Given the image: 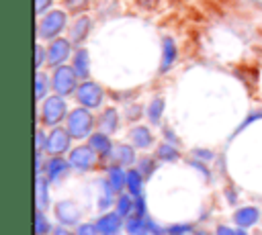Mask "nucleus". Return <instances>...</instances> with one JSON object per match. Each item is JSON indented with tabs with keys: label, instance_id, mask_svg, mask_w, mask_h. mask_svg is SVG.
Wrapping results in <instances>:
<instances>
[{
	"label": "nucleus",
	"instance_id": "obj_5",
	"mask_svg": "<svg viewBox=\"0 0 262 235\" xmlns=\"http://www.w3.org/2000/svg\"><path fill=\"white\" fill-rule=\"evenodd\" d=\"M74 55V43L66 37H57L49 41L47 45V65L49 67H59L66 65V61Z\"/></svg>",
	"mask_w": 262,
	"mask_h": 235
},
{
	"label": "nucleus",
	"instance_id": "obj_41",
	"mask_svg": "<svg viewBox=\"0 0 262 235\" xmlns=\"http://www.w3.org/2000/svg\"><path fill=\"white\" fill-rule=\"evenodd\" d=\"M53 235H76V233H70L66 227H57V229H53Z\"/></svg>",
	"mask_w": 262,
	"mask_h": 235
},
{
	"label": "nucleus",
	"instance_id": "obj_14",
	"mask_svg": "<svg viewBox=\"0 0 262 235\" xmlns=\"http://www.w3.org/2000/svg\"><path fill=\"white\" fill-rule=\"evenodd\" d=\"M111 159H113V163H117V166H133L135 163V147L133 145H129V143H117L115 147H113V151H111V155H108Z\"/></svg>",
	"mask_w": 262,
	"mask_h": 235
},
{
	"label": "nucleus",
	"instance_id": "obj_29",
	"mask_svg": "<svg viewBox=\"0 0 262 235\" xmlns=\"http://www.w3.org/2000/svg\"><path fill=\"white\" fill-rule=\"evenodd\" d=\"M49 231H51V223L47 221L45 213L41 208H37L35 210V233L37 235H47Z\"/></svg>",
	"mask_w": 262,
	"mask_h": 235
},
{
	"label": "nucleus",
	"instance_id": "obj_30",
	"mask_svg": "<svg viewBox=\"0 0 262 235\" xmlns=\"http://www.w3.org/2000/svg\"><path fill=\"white\" fill-rule=\"evenodd\" d=\"M156 168H158V163L154 161V157H143V159L139 161V166H137V170L143 174V178H149V176L156 172Z\"/></svg>",
	"mask_w": 262,
	"mask_h": 235
},
{
	"label": "nucleus",
	"instance_id": "obj_22",
	"mask_svg": "<svg viewBox=\"0 0 262 235\" xmlns=\"http://www.w3.org/2000/svg\"><path fill=\"white\" fill-rule=\"evenodd\" d=\"M125 231L129 235H147V219L145 217H137V215H131L127 217L125 221Z\"/></svg>",
	"mask_w": 262,
	"mask_h": 235
},
{
	"label": "nucleus",
	"instance_id": "obj_6",
	"mask_svg": "<svg viewBox=\"0 0 262 235\" xmlns=\"http://www.w3.org/2000/svg\"><path fill=\"white\" fill-rule=\"evenodd\" d=\"M70 166L76 168L78 172H90L98 166L100 161V155L90 147V145H78L70 151V157H68Z\"/></svg>",
	"mask_w": 262,
	"mask_h": 235
},
{
	"label": "nucleus",
	"instance_id": "obj_20",
	"mask_svg": "<svg viewBox=\"0 0 262 235\" xmlns=\"http://www.w3.org/2000/svg\"><path fill=\"white\" fill-rule=\"evenodd\" d=\"M119 129V112L115 108H104L98 116V131L111 135Z\"/></svg>",
	"mask_w": 262,
	"mask_h": 235
},
{
	"label": "nucleus",
	"instance_id": "obj_13",
	"mask_svg": "<svg viewBox=\"0 0 262 235\" xmlns=\"http://www.w3.org/2000/svg\"><path fill=\"white\" fill-rule=\"evenodd\" d=\"M129 141H131V145H133L135 149H147V147H151V143H154V135H151L149 127H145V125H135V127L129 129Z\"/></svg>",
	"mask_w": 262,
	"mask_h": 235
},
{
	"label": "nucleus",
	"instance_id": "obj_11",
	"mask_svg": "<svg viewBox=\"0 0 262 235\" xmlns=\"http://www.w3.org/2000/svg\"><path fill=\"white\" fill-rule=\"evenodd\" d=\"M70 168H72V166H70L68 159H63V157H59V155H53V157H49V159L45 161V178H47L49 182H57V180H61V178L68 174Z\"/></svg>",
	"mask_w": 262,
	"mask_h": 235
},
{
	"label": "nucleus",
	"instance_id": "obj_7",
	"mask_svg": "<svg viewBox=\"0 0 262 235\" xmlns=\"http://www.w3.org/2000/svg\"><path fill=\"white\" fill-rule=\"evenodd\" d=\"M102 98H104L102 86L90 80H82V84L76 90V100L86 108H98L102 104Z\"/></svg>",
	"mask_w": 262,
	"mask_h": 235
},
{
	"label": "nucleus",
	"instance_id": "obj_28",
	"mask_svg": "<svg viewBox=\"0 0 262 235\" xmlns=\"http://www.w3.org/2000/svg\"><path fill=\"white\" fill-rule=\"evenodd\" d=\"M47 86H49L47 76H45L41 69H37V74H35V98H37V100H45Z\"/></svg>",
	"mask_w": 262,
	"mask_h": 235
},
{
	"label": "nucleus",
	"instance_id": "obj_42",
	"mask_svg": "<svg viewBox=\"0 0 262 235\" xmlns=\"http://www.w3.org/2000/svg\"><path fill=\"white\" fill-rule=\"evenodd\" d=\"M237 235H248V233H246V229H237Z\"/></svg>",
	"mask_w": 262,
	"mask_h": 235
},
{
	"label": "nucleus",
	"instance_id": "obj_38",
	"mask_svg": "<svg viewBox=\"0 0 262 235\" xmlns=\"http://www.w3.org/2000/svg\"><path fill=\"white\" fill-rule=\"evenodd\" d=\"M258 119H262V110H258V112H252V114H250V116H248V119H246V121H244V123H242V125L237 127V131H235V133L244 131V129H246V127H248L250 123H254V121H258Z\"/></svg>",
	"mask_w": 262,
	"mask_h": 235
},
{
	"label": "nucleus",
	"instance_id": "obj_40",
	"mask_svg": "<svg viewBox=\"0 0 262 235\" xmlns=\"http://www.w3.org/2000/svg\"><path fill=\"white\" fill-rule=\"evenodd\" d=\"M215 235H237V231H233V229L227 227V225H219L217 231H215Z\"/></svg>",
	"mask_w": 262,
	"mask_h": 235
},
{
	"label": "nucleus",
	"instance_id": "obj_23",
	"mask_svg": "<svg viewBox=\"0 0 262 235\" xmlns=\"http://www.w3.org/2000/svg\"><path fill=\"white\" fill-rule=\"evenodd\" d=\"M35 188H37V194H35V200H37V208H45L49 204V194H47V188H49V180L45 176H37L35 178Z\"/></svg>",
	"mask_w": 262,
	"mask_h": 235
},
{
	"label": "nucleus",
	"instance_id": "obj_39",
	"mask_svg": "<svg viewBox=\"0 0 262 235\" xmlns=\"http://www.w3.org/2000/svg\"><path fill=\"white\" fill-rule=\"evenodd\" d=\"M45 141H47V137H45L43 131L39 129V131H37V137H35V149H37V151H43V149H45Z\"/></svg>",
	"mask_w": 262,
	"mask_h": 235
},
{
	"label": "nucleus",
	"instance_id": "obj_43",
	"mask_svg": "<svg viewBox=\"0 0 262 235\" xmlns=\"http://www.w3.org/2000/svg\"><path fill=\"white\" fill-rule=\"evenodd\" d=\"M106 235H117V233H106Z\"/></svg>",
	"mask_w": 262,
	"mask_h": 235
},
{
	"label": "nucleus",
	"instance_id": "obj_32",
	"mask_svg": "<svg viewBox=\"0 0 262 235\" xmlns=\"http://www.w3.org/2000/svg\"><path fill=\"white\" fill-rule=\"evenodd\" d=\"M51 4H53V0H35V14H37V16L47 14Z\"/></svg>",
	"mask_w": 262,
	"mask_h": 235
},
{
	"label": "nucleus",
	"instance_id": "obj_36",
	"mask_svg": "<svg viewBox=\"0 0 262 235\" xmlns=\"http://www.w3.org/2000/svg\"><path fill=\"white\" fill-rule=\"evenodd\" d=\"M192 155H194L196 159H201V161H211V159L215 157L213 151H209V149H194Z\"/></svg>",
	"mask_w": 262,
	"mask_h": 235
},
{
	"label": "nucleus",
	"instance_id": "obj_9",
	"mask_svg": "<svg viewBox=\"0 0 262 235\" xmlns=\"http://www.w3.org/2000/svg\"><path fill=\"white\" fill-rule=\"evenodd\" d=\"M90 31H92V18L88 14H80L72 22V27L68 31V39L74 43V47H82V43L88 39Z\"/></svg>",
	"mask_w": 262,
	"mask_h": 235
},
{
	"label": "nucleus",
	"instance_id": "obj_16",
	"mask_svg": "<svg viewBox=\"0 0 262 235\" xmlns=\"http://www.w3.org/2000/svg\"><path fill=\"white\" fill-rule=\"evenodd\" d=\"M176 55H178V49H176V43L172 37H164L162 39V61H160V74L168 72L174 61H176Z\"/></svg>",
	"mask_w": 262,
	"mask_h": 235
},
{
	"label": "nucleus",
	"instance_id": "obj_12",
	"mask_svg": "<svg viewBox=\"0 0 262 235\" xmlns=\"http://www.w3.org/2000/svg\"><path fill=\"white\" fill-rule=\"evenodd\" d=\"M72 67H74V72L80 80H88V76H90V55H88L86 47H76V51L72 55Z\"/></svg>",
	"mask_w": 262,
	"mask_h": 235
},
{
	"label": "nucleus",
	"instance_id": "obj_15",
	"mask_svg": "<svg viewBox=\"0 0 262 235\" xmlns=\"http://www.w3.org/2000/svg\"><path fill=\"white\" fill-rule=\"evenodd\" d=\"M121 219H123V217H121L117 210H115V213H104V215H102V217H98V221L94 223L96 233H100V235H106V233H117L121 227H125Z\"/></svg>",
	"mask_w": 262,
	"mask_h": 235
},
{
	"label": "nucleus",
	"instance_id": "obj_8",
	"mask_svg": "<svg viewBox=\"0 0 262 235\" xmlns=\"http://www.w3.org/2000/svg\"><path fill=\"white\" fill-rule=\"evenodd\" d=\"M70 139L72 135L68 133V129L63 127H53L47 135V141H45V151L49 155H61L63 151H68L70 147Z\"/></svg>",
	"mask_w": 262,
	"mask_h": 235
},
{
	"label": "nucleus",
	"instance_id": "obj_31",
	"mask_svg": "<svg viewBox=\"0 0 262 235\" xmlns=\"http://www.w3.org/2000/svg\"><path fill=\"white\" fill-rule=\"evenodd\" d=\"M43 63H47V49L37 43V47H35V67L41 69Z\"/></svg>",
	"mask_w": 262,
	"mask_h": 235
},
{
	"label": "nucleus",
	"instance_id": "obj_2",
	"mask_svg": "<svg viewBox=\"0 0 262 235\" xmlns=\"http://www.w3.org/2000/svg\"><path fill=\"white\" fill-rule=\"evenodd\" d=\"M66 129L72 135V139H86V137H90L92 135V129H94V116H92V112L86 106L74 108L68 114Z\"/></svg>",
	"mask_w": 262,
	"mask_h": 235
},
{
	"label": "nucleus",
	"instance_id": "obj_25",
	"mask_svg": "<svg viewBox=\"0 0 262 235\" xmlns=\"http://www.w3.org/2000/svg\"><path fill=\"white\" fill-rule=\"evenodd\" d=\"M156 157L162 159V161H176V159L180 157V153H178V149L174 147V143L164 141V143L158 145V149H156Z\"/></svg>",
	"mask_w": 262,
	"mask_h": 235
},
{
	"label": "nucleus",
	"instance_id": "obj_10",
	"mask_svg": "<svg viewBox=\"0 0 262 235\" xmlns=\"http://www.w3.org/2000/svg\"><path fill=\"white\" fill-rule=\"evenodd\" d=\"M55 217H57V221H59L63 227L76 225V223L80 221V208H78V204L72 202V200H59V202L55 204Z\"/></svg>",
	"mask_w": 262,
	"mask_h": 235
},
{
	"label": "nucleus",
	"instance_id": "obj_33",
	"mask_svg": "<svg viewBox=\"0 0 262 235\" xmlns=\"http://www.w3.org/2000/svg\"><path fill=\"white\" fill-rule=\"evenodd\" d=\"M190 231V225H172L166 229L168 235H186Z\"/></svg>",
	"mask_w": 262,
	"mask_h": 235
},
{
	"label": "nucleus",
	"instance_id": "obj_1",
	"mask_svg": "<svg viewBox=\"0 0 262 235\" xmlns=\"http://www.w3.org/2000/svg\"><path fill=\"white\" fill-rule=\"evenodd\" d=\"M68 10H49L43 14L37 22V39L43 41H53L61 35V31L68 25Z\"/></svg>",
	"mask_w": 262,
	"mask_h": 235
},
{
	"label": "nucleus",
	"instance_id": "obj_37",
	"mask_svg": "<svg viewBox=\"0 0 262 235\" xmlns=\"http://www.w3.org/2000/svg\"><path fill=\"white\" fill-rule=\"evenodd\" d=\"M141 114H143V112H141V106H137V104L129 106V108H127V112H125V116H127L129 121H137Z\"/></svg>",
	"mask_w": 262,
	"mask_h": 235
},
{
	"label": "nucleus",
	"instance_id": "obj_21",
	"mask_svg": "<svg viewBox=\"0 0 262 235\" xmlns=\"http://www.w3.org/2000/svg\"><path fill=\"white\" fill-rule=\"evenodd\" d=\"M143 174L135 168V170H127V184H125V188L129 190V194L133 196V198H137V196H143L141 192H143Z\"/></svg>",
	"mask_w": 262,
	"mask_h": 235
},
{
	"label": "nucleus",
	"instance_id": "obj_4",
	"mask_svg": "<svg viewBox=\"0 0 262 235\" xmlns=\"http://www.w3.org/2000/svg\"><path fill=\"white\" fill-rule=\"evenodd\" d=\"M78 76H76V72H74V67L72 65H59V67H55L53 69V76H51V86H53V90H55V94H59V96H70V94H74L76 90H78Z\"/></svg>",
	"mask_w": 262,
	"mask_h": 235
},
{
	"label": "nucleus",
	"instance_id": "obj_35",
	"mask_svg": "<svg viewBox=\"0 0 262 235\" xmlns=\"http://www.w3.org/2000/svg\"><path fill=\"white\" fill-rule=\"evenodd\" d=\"M76 235H96V227L90 223H82V225H78Z\"/></svg>",
	"mask_w": 262,
	"mask_h": 235
},
{
	"label": "nucleus",
	"instance_id": "obj_24",
	"mask_svg": "<svg viewBox=\"0 0 262 235\" xmlns=\"http://www.w3.org/2000/svg\"><path fill=\"white\" fill-rule=\"evenodd\" d=\"M115 208H117V213L121 215V217H131L133 215V210H135V198L127 192H121L119 196H117V202H115Z\"/></svg>",
	"mask_w": 262,
	"mask_h": 235
},
{
	"label": "nucleus",
	"instance_id": "obj_18",
	"mask_svg": "<svg viewBox=\"0 0 262 235\" xmlns=\"http://www.w3.org/2000/svg\"><path fill=\"white\" fill-rule=\"evenodd\" d=\"M88 145L100 155V157H108L111 155V151H113V143H111V139H108V135L106 133H102V131H98V133H92L90 137H88Z\"/></svg>",
	"mask_w": 262,
	"mask_h": 235
},
{
	"label": "nucleus",
	"instance_id": "obj_27",
	"mask_svg": "<svg viewBox=\"0 0 262 235\" xmlns=\"http://www.w3.org/2000/svg\"><path fill=\"white\" fill-rule=\"evenodd\" d=\"M92 0H63V8L70 12V14H76L80 16L82 12H86L90 8Z\"/></svg>",
	"mask_w": 262,
	"mask_h": 235
},
{
	"label": "nucleus",
	"instance_id": "obj_19",
	"mask_svg": "<svg viewBox=\"0 0 262 235\" xmlns=\"http://www.w3.org/2000/svg\"><path fill=\"white\" fill-rule=\"evenodd\" d=\"M106 182L111 184V188L117 194H121V190L127 184V172L123 170V166H117V163L108 166V170H106Z\"/></svg>",
	"mask_w": 262,
	"mask_h": 235
},
{
	"label": "nucleus",
	"instance_id": "obj_34",
	"mask_svg": "<svg viewBox=\"0 0 262 235\" xmlns=\"http://www.w3.org/2000/svg\"><path fill=\"white\" fill-rule=\"evenodd\" d=\"M145 213H147V208H145V198H143V196H137V198H135V210H133V215L145 217Z\"/></svg>",
	"mask_w": 262,
	"mask_h": 235
},
{
	"label": "nucleus",
	"instance_id": "obj_26",
	"mask_svg": "<svg viewBox=\"0 0 262 235\" xmlns=\"http://www.w3.org/2000/svg\"><path fill=\"white\" fill-rule=\"evenodd\" d=\"M162 112H164V100L156 96V98H154V100L147 104V108H145V114H147L149 123L158 125V123H160V116H162Z\"/></svg>",
	"mask_w": 262,
	"mask_h": 235
},
{
	"label": "nucleus",
	"instance_id": "obj_17",
	"mask_svg": "<svg viewBox=\"0 0 262 235\" xmlns=\"http://www.w3.org/2000/svg\"><path fill=\"white\" fill-rule=\"evenodd\" d=\"M260 219V210L256 206H242L233 213V223L239 227V229H248L252 225H256Z\"/></svg>",
	"mask_w": 262,
	"mask_h": 235
},
{
	"label": "nucleus",
	"instance_id": "obj_3",
	"mask_svg": "<svg viewBox=\"0 0 262 235\" xmlns=\"http://www.w3.org/2000/svg\"><path fill=\"white\" fill-rule=\"evenodd\" d=\"M68 114V104L63 100V96L59 94H53V96H47L41 104V123L45 127H55L57 123H61Z\"/></svg>",
	"mask_w": 262,
	"mask_h": 235
}]
</instances>
